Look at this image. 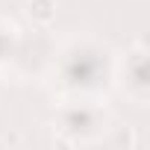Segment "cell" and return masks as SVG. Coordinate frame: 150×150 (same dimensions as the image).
I'll return each mask as SVG.
<instances>
[{
  "instance_id": "cell-1",
  "label": "cell",
  "mask_w": 150,
  "mask_h": 150,
  "mask_svg": "<svg viewBox=\"0 0 150 150\" xmlns=\"http://www.w3.org/2000/svg\"><path fill=\"white\" fill-rule=\"evenodd\" d=\"M47 6H50V0H38V3H35V9H33V12H35L38 18H47V15H50V9H47Z\"/></svg>"
}]
</instances>
